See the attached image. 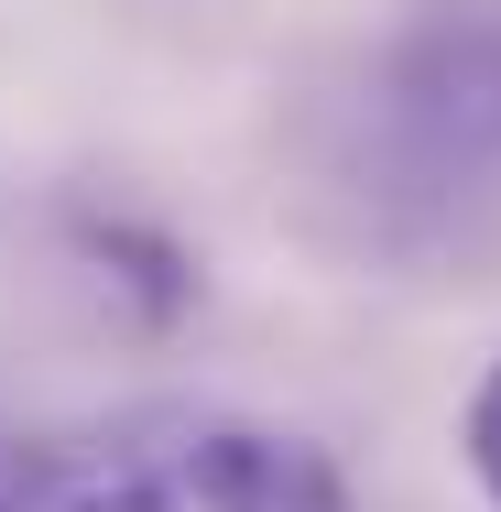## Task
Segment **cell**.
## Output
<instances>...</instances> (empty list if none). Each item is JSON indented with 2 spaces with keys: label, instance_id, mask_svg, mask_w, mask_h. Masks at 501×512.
<instances>
[{
  "label": "cell",
  "instance_id": "cell-2",
  "mask_svg": "<svg viewBox=\"0 0 501 512\" xmlns=\"http://www.w3.org/2000/svg\"><path fill=\"white\" fill-rule=\"evenodd\" d=\"M458 458H469V480L491 491V512H501V360L469 382V414H458Z\"/></svg>",
  "mask_w": 501,
  "mask_h": 512
},
{
  "label": "cell",
  "instance_id": "cell-1",
  "mask_svg": "<svg viewBox=\"0 0 501 512\" xmlns=\"http://www.w3.org/2000/svg\"><path fill=\"white\" fill-rule=\"evenodd\" d=\"M0 512H349L327 447L262 414L142 404L0 469Z\"/></svg>",
  "mask_w": 501,
  "mask_h": 512
}]
</instances>
